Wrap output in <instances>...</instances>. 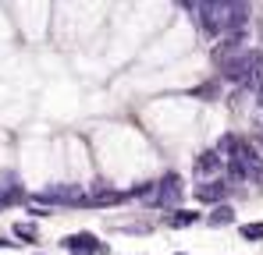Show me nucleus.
<instances>
[{
	"label": "nucleus",
	"instance_id": "1",
	"mask_svg": "<svg viewBox=\"0 0 263 255\" xmlns=\"http://www.w3.org/2000/svg\"><path fill=\"white\" fill-rule=\"evenodd\" d=\"M238 174H242V181H253V184H263V156H256V149H249L246 142H238V149L228 156Z\"/></svg>",
	"mask_w": 263,
	"mask_h": 255
},
{
	"label": "nucleus",
	"instance_id": "2",
	"mask_svg": "<svg viewBox=\"0 0 263 255\" xmlns=\"http://www.w3.org/2000/svg\"><path fill=\"white\" fill-rule=\"evenodd\" d=\"M181 195H185V184L178 174H167L164 181L153 184V206H160V209H175L181 202Z\"/></svg>",
	"mask_w": 263,
	"mask_h": 255
},
{
	"label": "nucleus",
	"instance_id": "3",
	"mask_svg": "<svg viewBox=\"0 0 263 255\" xmlns=\"http://www.w3.org/2000/svg\"><path fill=\"white\" fill-rule=\"evenodd\" d=\"M61 245H64L71 255H103V252H107V245L96 241L92 234H71V238H64Z\"/></svg>",
	"mask_w": 263,
	"mask_h": 255
},
{
	"label": "nucleus",
	"instance_id": "4",
	"mask_svg": "<svg viewBox=\"0 0 263 255\" xmlns=\"http://www.w3.org/2000/svg\"><path fill=\"white\" fill-rule=\"evenodd\" d=\"M40 202H64V206H86V195L75 184H61V188H46Z\"/></svg>",
	"mask_w": 263,
	"mask_h": 255
},
{
	"label": "nucleus",
	"instance_id": "5",
	"mask_svg": "<svg viewBox=\"0 0 263 255\" xmlns=\"http://www.w3.org/2000/svg\"><path fill=\"white\" fill-rule=\"evenodd\" d=\"M192 195H196L199 202H217L220 206V199L228 195V184H224V181H206V184H199Z\"/></svg>",
	"mask_w": 263,
	"mask_h": 255
},
{
	"label": "nucleus",
	"instance_id": "6",
	"mask_svg": "<svg viewBox=\"0 0 263 255\" xmlns=\"http://www.w3.org/2000/svg\"><path fill=\"white\" fill-rule=\"evenodd\" d=\"M220 167H224V156L217 149H210V153H203L196 160V174H220Z\"/></svg>",
	"mask_w": 263,
	"mask_h": 255
},
{
	"label": "nucleus",
	"instance_id": "7",
	"mask_svg": "<svg viewBox=\"0 0 263 255\" xmlns=\"http://www.w3.org/2000/svg\"><path fill=\"white\" fill-rule=\"evenodd\" d=\"M125 195L121 192H110V188H96L92 195L86 199V206H110V202H121Z\"/></svg>",
	"mask_w": 263,
	"mask_h": 255
},
{
	"label": "nucleus",
	"instance_id": "8",
	"mask_svg": "<svg viewBox=\"0 0 263 255\" xmlns=\"http://www.w3.org/2000/svg\"><path fill=\"white\" fill-rule=\"evenodd\" d=\"M210 223H235V209H231V206H224V202H220V206H214V213H210Z\"/></svg>",
	"mask_w": 263,
	"mask_h": 255
},
{
	"label": "nucleus",
	"instance_id": "9",
	"mask_svg": "<svg viewBox=\"0 0 263 255\" xmlns=\"http://www.w3.org/2000/svg\"><path fill=\"white\" fill-rule=\"evenodd\" d=\"M196 220H199V213H185V209H178V213L167 216V223H171V227H192Z\"/></svg>",
	"mask_w": 263,
	"mask_h": 255
},
{
	"label": "nucleus",
	"instance_id": "10",
	"mask_svg": "<svg viewBox=\"0 0 263 255\" xmlns=\"http://www.w3.org/2000/svg\"><path fill=\"white\" fill-rule=\"evenodd\" d=\"M242 238H246V241H260L263 238V223H246V227H242Z\"/></svg>",
	"mask_w": 263,
	"mask_h": 255
},
{
	"label": "nucleus",
	"instance_id": "11",
	"mask_svg": "<svg viewBox=\"0 0 263 255\" xmlns=\"http://www.w3.org/2000/svg\"><path fill=\"white\" fill-rule=\"evenodd\" d=\"M14 234H18V238H25V241H36V238H40L32 223H14Z\"/></svg>",
	"mask_w": 263,
	"mask_h": 255
},
{
	"label": "nucleus",
	"instance_id": "12",
	"mask_svg": "<svg viewBox=\"0 0 263 255\" xmlns=\"http://www.w3.org/2000/svg\"><path fill=\"white\" fill-rule=\"evenodd\" d=\"M260 103H263V92H260Z\"/></svg>",
	"mask_w": 263,
	"mask_h": 255
},
{
	"label": "nucleus",
	"instance_id": "13",
	"mask_svg": "<svg viewBox=\"0 0 263 255\" xmlns=\"http://www.w3.org/2000/svg\"><path fill=\"white\" fill-rule=\"evenodd\" d=\"M178 255H181V252H178Z\"/></svg>",
	"mask_w": 263,
	"mask_h": 255
}]
</instances>
